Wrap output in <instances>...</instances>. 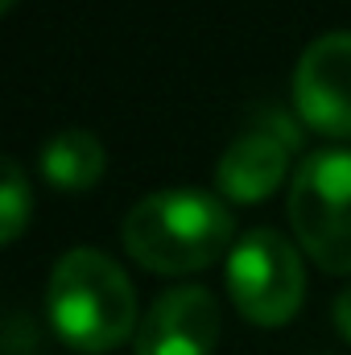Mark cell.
<instances>
[{
    "label": "cell",
    "instance_id": "277c9868",
    "mask_svg": "<svg viewBox=\"0 0 351 355\" xmlns=\"http://www.w3.org/2000/svg\"><path fill=\"white\" fill-rule=\"evenodd\" d=\"M228 293L257 327L289 322L306 297V268L298 248L273 227H252L228 252Z\"/></svg>",
    "mask_w": 351,
    "mask_h": 355
},
{
    "label": "cell",
    "instance_id": "52a82bcc",
    "mask_svg": "<svg viewBox=\"0 0 351 355\" xmlns=\"http://www.w3.org/2000/svg\"><path fill=\"white\" fill-rule=\"evenodd\" d=\"M219 339V302L203 285L166 289L137 327V355H211Z\"/></svg>",
    "mask_w": 351,
    "mask_h": 355
},
{
    "label": "cell",
    "instance_id": "6da1fadb",
    "mask_svg": "<svg viewBox=\"0 0 351 355\" xmlns=\"http://www.w3.org/2000/svg\"><path fill=\"white\" fill-rule=\"evenodd\" d=\"M232 211L223 198L190 186L145 194L120 223V240L137 265L153 272H198L232 248Z\"/></svg>",
    "mask_w": 351,
    "mask_h": 355
},
{
    "label": "cell",
    "instance_id": "7a4b0ae2",
    "mask_svg": "<svg viewBox=\"0 0 351 355\" xmlns=\"http://www.w3.org/2000/svg\"><path fill=\"white\" fill-rule=\"evenodd\" d=\"M46 310L75 352H112L141 327L128 272L99 248H71L54 261Z\"/></svg>",
    "mask_w": 351,
    "mask_h": 355
},
{
    "label": "cell",
    "instance_id": "9c48e42d",
    "mask_svg": "<svg viewBox=\"0 0 351 355\" xmlns=\"http://www.w3.org/2000/svg\"><path fill=\"white\" fill-rule=\"evenodd\" d=\"M0 174H4V178H0V240H4V244H12V240L25 232V223H29L33 194H29L25 170H21L12 157H4Z\"/></svg>",
    "mask_w": 351,
    "mask_h": 355
},
{
    "label": "cell",
    "instance_id": "5b68a950",
    "mask_svg": "<svg viewBox=\"0 0 351 355\" xmlns=\"http://www.w3.org/2000/svg\"><path fill=\"white\" fill-rule=\"evenodd\" d=\"M302 145V128L285 107H252L244 132L223 149L215 186L232 202H261L289 174V153Z\"/></svg>",
    "mask_w": 351,
    "mask_h": 355
},
{
    "label": "cell",
    "instance_id": "30bf717a",
    "mask_svg": "<svg viewBox=\"0 0 351 355\" xmlns=\"http://www.w3.org/2000/svg\"><path fill=\"white\" fill-rule=\"evenodd\" d=\"M331 314H335V327H339V335L351 343V285L339 293V297H335V310H331Z\"/></svg>",
    "mask_w": 351,
    "mask_h": 355
},
{
    "label": "cell",
    "instance_id": "ba28073f",
    "mask_svg": "<svg viewBox=\"0 0 351 355\" xmlns=\"http://www.w3.org/2000/svg\"><path fill=\"white\" fill-rule=\"evenodd\" d=\"M37 166H42V178L54 190H87L103 178L108 153H103L99 137H91L87 128H67V132H54L42 145Z\"/></svg>",
    "mask_w": 351,
    "mask_h": 355
},
{
    "label": "cell",
    "instance_id": "8992f818",
    "mask_svg": "<svg viewBox=\"0 0 351 355\" xmlns=\"http://www.w3.org/2000/svg\"><path fill=\"white\" fill-rule=\"evenodd\" d=\"M293 107L323 137H351V33L314 37L293 67Z\"/></svg>",
    "mask_w": 351,
    "mask_h": 355
},
{
    "label": "cell",
    "instance_id": "8fae6325",
    "mask_svg": "<svg viewBox=\"0 0 351 355\" xmlns=\"http://www.w3.org/2000/svg\"><path fill=\"white\" fill-rule=\"evenodd\" d=\"M12 4H17V0H0V8H4V12H8V8H12Z\"/></svg>",
    "mask_w": 351,
    "mask_h": 355
},
{
    "label": "cell",
    "instance_id": "3957f363",
    "mask_svg": "<svg viewBox=\"0 0 351 355\" xmlns=\"http://www.w3.org/2000/svg\"><path fill=\"white\" fill-rule=\"evenodd\" d=\"M289 223L306 257L351 272V149H314L289 178Z\"/></svg>",
    "mask_w": 351,
    "mask_h": 355
}]
</instances>
